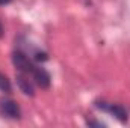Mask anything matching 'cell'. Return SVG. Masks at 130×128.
<instances>
[{"instance_id":"cell-4","label":"cell","mask_w":130,"mask_h":128,"mask_svg":"<svg viewBox=\"0 0 130 128\" xmlns=\"http://www.w3.org/2000/svg\"><path fill=\"white\" fill-rule=\"evenodd\" d=\"M98 107H103V110H107V112H110L118 121H121V122H126L127 121V112H126V109L124 107H121L120 104H110V105H98Z\"/></svg>"},{"instance_id":"cell-5","label":"cell","mask_w":130,"mask_h":128,"mask_svg":"<svg viewBox=\"0 0 130 128\" xmlns=\"http://www.w3.org/2000/svg\"><path fill=\"white\" fill-rule=\"evenodd\" d=\"M17 83H18V86H20V89L26 94V95H29V96H33V86L30 84V81L24 77V75H18L17 77Z\"/></svg>"},{"instance_id":"cell-3","label":"cell","mask_w":130,"mask_h":128,"mask_svg":"<svg viewBox=\"0 0 130 128\" xmlns=\"http://www.w3.org/2000/svg\"><path fill=\"white\" fill-rule=\"evenodd\" d=\"M12 62H14V65H15L20 71L32 72L33 66H32V63L29 62V59L26 57L24 53H21V51H15V53L12 54Z\"/></svg>"},{"instance_id":"cell-7","label":"cell","mask_w":130,"mask_h":128,"mask_svg":"<svg viewBox=\"0 0 130 128\" xmlns=\"http://www.w3.org/2000/svg\"><path fill=\"white\" fill-rule=\"evenodd\" d=\"M35 59H36V60L44 62V60H47V54H45V53H39V51H38V53L35 54Z\"/></svg>"},{"instance_id":"cell-2","label":"cell","mask_w":130,"mask_h":128,"mask_svg":"<svg viewBox=\"0 0 130 128\" xmlns=\"http://www.w3.org/2000/svg\"><path fill=\"white\" fill-rule=\"evenodd\" d=\"M32 75H33V78H35V81H36V84H38L39 88L47 89V88L50 86L52 78H50V74H48L44 68H35V66H33Z\"/></svg>"},{"instance_id":"cell-6","label":"cell","mask_w":130,"mask_h":128,"mask_svg":"<svg viewBox=\"0 0 130 128\" xmlns=\"http://www.w3.org/2000/svg\"><path fill=\"white\" fill-rule=\"evenodd\" d=\"M0 91H3L6 94L11 92V83H9L8 77L5 74H2V72H0Z\"/></svg>"},{"instance_id":"cell-1","label":"cell","mask_w":130,"mask_h":128,"mask_svg":"<svg viewBox=\"0 0 130 128\" xmlns=\"http://www.w3.org/2000/svg\"><path fill=\"white\" fill-rule=\"evenodd\" d=\"M0 110H2V113L5 116H8L11 119H18L20 115H21L18 104L15 101H12V99H3V101H0Z\"/></svg>"},{"instance_id":"cell-8","label":"cell","mask_w":130,"mask_h":128,"mask_svg":"<svg viewBox=\"0 0 130 128\" xmlns=\"http://www.w3.org/2000/svg\"><path fill=\"white\" fill-rule=\"evenodd\" d=\"M12 0H0V5H8V3H11Z\"/></svg>"},{"instance_id":"cell-9","label":"cell","mask_w":130,"mask_h":128,"mask_svg":"<svg viewBox=\"0 0 130 128\" xmlns=\"http://www.w3.org/2000/svg\"><path fill=\"white\" fill-rule=\"evenodd\" d=\"M2 36H3V26L0 24V38H2Z\"/></svg>"}]
</instances>
